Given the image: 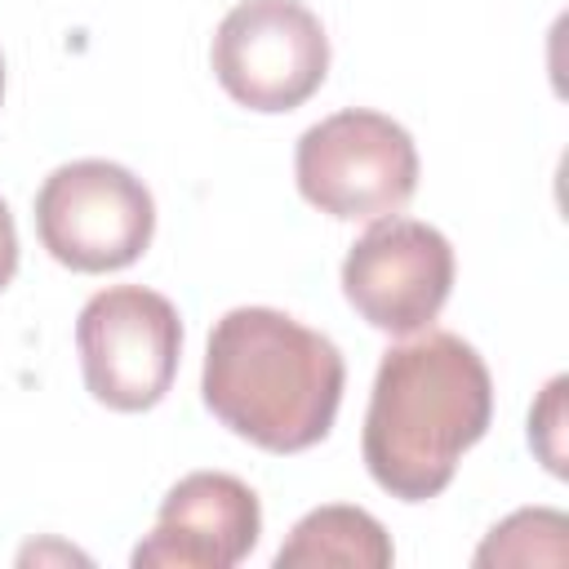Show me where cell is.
<instances>
[{"label": "cell", "instance_id": "cell-1", "mask_svg": "<svg viewBox=\"0 0 569 569\" xmlns=\"http://www.w3.org/2000/svg\"><path fill=\"white\" fill-rule=\"evenodd\" d=\"M489 418L493 378L480 351L449 329H427L378 360L360 453L378 489L427 502L449 489Z\"/></svg>", "mask_w": 569, "mask_h": 569}, {"label": "cell", "instance_id": "cell-2", "mask_svg": "<svg viewBox=\"0 0 569 569\" xmlns=\"http://www.w3.org/2000/svg\"><path fill=\"white\" fill-rule=\"evenodd\" d=\"M342 351L276 307H231L204 347L209 413L267 453H302L333 431Z\"/></svg>", "mask_w": 569, "mask_h": 569}, {"label": "cell", "instance_id": "cell-3", "mask_svg": "<svg viewBox=\"0 0 569 569\" xmlns=\"http://www.w3.org/2000/svg\"><path fill=\"white\" fill-rule=\"evenodd\" d=\"M293 178L307 204L338 222H378L418 191V147L382 111L347 107L298 138Z\"/></svg>", "mask_w": 569, "mask_h": 569}, {"label": "cell", "instance_id": "cell-4", "mask_svg": "<svg viewBox=\"0 0 569 569\" xmlns=\"http://www.w3.org/2000/svg\"><path fill=\"white\" fill-rule=\"evenodd\" d=\"M36 231L53 262L102 276L138 262L156 236V200L116 160L58 164L36 191Z\"/></svg>", "mask_w": 569, "mask_h": 569}, {"label": "cell", "instance_id": "cell-5", "mask_svg": "<svg viewBox=\"0 0 569 569\" xmlns=\"http://www.w3.org/2000/svg\"><path fill=\"white\" fill-rule=\"evenodd\" d=\"M84 387L116 413H142L164 400L182 360L178 307L142 284H111L76 316Z\"/></svg>", "mask_w": 569, "mask_h": 569}, {"label": "cell", "instance_id": "cell-6", "mask_svg": "<svg viewBox=\"0 0 569 569\" xmlns=\"http://www.w3.org/2000/svg\"><path fill=\"white\" fill-rule=\"evenodd\" d=\"M213 76L249 111L302 107L329 76V36L302 0H240L213 31Z\"/></svg>", "mask_w": 569, "mask_h": 569}, {"label": "cell", "instance_id": "cell-7", "mask_svg": "<svg viewBox=\"0 0 569 569\" xmlns=\"http://www.w3.org/2000/svg\"><path fill=\"white\" fill-rule=\"evenodd\" d=\"M453 289V244L418 218H378L342 258V293L382 333L427 329Z\"/></svg>", "mask_w": 569, "mask_h": 569}, {"label": "cell", "instance_id": "cell-8", "mask_svg": "<svg viewBox=\"0 0 569 569\" xmlns=\"http://www.w3.org/2000/svg\"><path fill=\"white\" fill-rule=\"evenodd\" d=\"M262 533L258 493L227 471L182 476L156 516V529L133 547V569H236Z\"/></svg>", "mask_w": 569, "mask_h": 569}, {"label": "cell", "instance_id": "cell-9", "mask_svg": "<svg viewBox=\"0 0 569 569\" xmlns=\"http://www.w3.org/2000/svg\"><path fill=\"white\" fill-rule=\"evenodd\" d=\"M396 560V547L382 529L378 516H369L365 507H347V502H329L307 511L284 547L276 551V569H387Z\"/></svg>", "mask_w": 569, "mask_h": 569}, {"label": "cell", "instance_id": "cell-10", "mask_svg": "<svg viewBox=\"0 0 569 569\" xmlns=\"http://www.w3.org/2000/svg\"><path fill=\"white\" fill-rule=\"evenodd\" d=\"M565 533L569 520L551 507L511 511L476 551V565H565Z\"/></svg>", "mask_w": 569, "mask_h": 569}, {"label": "cell", "instance_id": "cell-11", "mask_svg": "<svg viewBox=\"0 0 569 569\" xmlns=\"http://www.w3.org/2000/svg\"><path fill=\"white\" fill-rule=\"evenodd\" d=\"M560 400H565V378H551L547 391H542V405L529 413V445L542 453L547 471H556V476H565V462H560V422H565Z\"/></svg>", "mask_w": 569, "mask_h": 569}, {"label": "cell", "instance_id": "cell-12", "mask_svg": "<svg viewBox=\"0 0 569 569\" xmlns=\"http://www.w3.org/2000/svg\"><path fill=\"white\" fill-rule=\"evenodd\" d=\"M13 276H18V227H13L9 204L0 200V293L9 289Z\"/></svg>", "mask_w": 569, "mask_h": 569}, {"label": "cell", "instance_id": "cell-13", "mask_svg": "<svg viewBox=\"0 0 569 569\" xmlns=\"http://www.w3.org/2000/svg\"><path fill=\"white\" fill-rule=\"evenodd\" d=\"M0 102H4V58H0Z\"/></svg>", "mask_w": 569, "mask_h": 569}]
</instances>
